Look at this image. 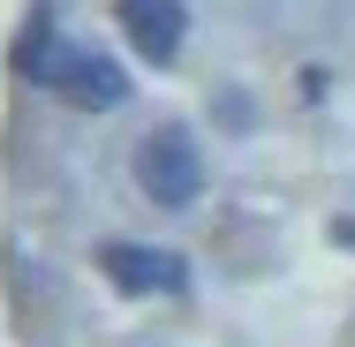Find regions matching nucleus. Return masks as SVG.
I'll use <instances>...</instances> for the list:
<instances>
[{"label": "nucleus", "instance_id": "obj_1", "mask_svg": "<svg viewBox=\"0 0 355 347\" xmlns=\"http://www.w3.org/2000/svg\"><path fill=\"white\" fill-rule=\"evenodd\" d=\"M15 61H23V75H31V83L61 91L69 106H91V114H114V106L129 98V75L114 69L106 53H76V46H61L46 15L31 23V38H23V53H15Z\"/></svg>", "mask_w": 355, "mask_h": 347}, {"label": "nucleus", "instance_id": "obj_2", "mask_svg": "<svg viewBox=\"0 0 355 347\" xmlns=\"http://www.w3.org/2000/svg\"><path fill=\"white\" fill-rule=\"evenodd\" d=\"M137 189L159 211H189L205 197V151H197V136L189 129H151L137 143Z\"/></svg>", "mask_w": 355, "mask_h": 347}, {"label": "nucleus", "instance_id": "obj_3", "mask_svg": "<svg viewBox=\"0 0 355 347\" xmlns=\"http://www.w3.org/2000/svg\"><path fill=\"white\" fill-rule=\"evenodd\" d=\"M98 265L121 294H182V279H189L174 249H144V242H106Z\"/></svg>", "mask_w": 355, "mask_h": 347}, {"label": "nucleus", "instance_id": "obj_4", "mask_svg": "<svg viewBox=\"0 0 355 347\" xmlns=\"http://www.w3.org/2000/svg\"><path fill=\"white\" fill-rule=\"evenodd\" d=\"M114 15H121L129 46H137L151 69H166V61L182 53V38H189V8H182V0H121Z\"/></svg>", "mask_w": 355, "mask_h": 347}]
</instances>
